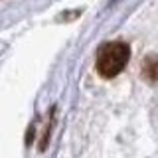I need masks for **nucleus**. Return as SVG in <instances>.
I'll use <instances>...</instances> for the list:
<instances>
[{
  "instance_id": "1",
  "label": "nucleus",
  "mask_w": 158,
  "mask_h": 158,
  "mask_svg": "<svg viewBox=\"0 0 158 158\" xmlns=\"http://www.w3.org/2000/svg\"><path fill=\"white\" fill-rule=\"evenodd\" d=\"M131 49L123 42H107L97 49V71L103 77H115L125 69Z\"/></svg>"
},
{
  "instance_id": "2",
  "label": "nucleus",
  "mask_w": 158,
  "mask_h": 158,
  "mask_svg": "<svg viewBox=\"0 0 158 158\" xmlns=\"http://www.w3.org/2000/svg\"><path fill=\"white\" fill-rule=\"evenodd\" d=\"M142 77L148 83L158 81V56H148L142 63Z\"/></svg>"
}]
</instances>
